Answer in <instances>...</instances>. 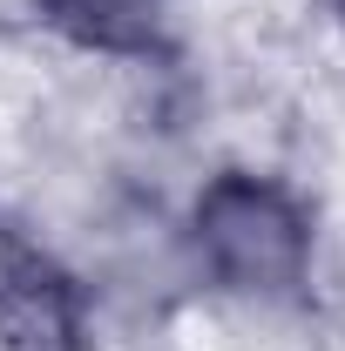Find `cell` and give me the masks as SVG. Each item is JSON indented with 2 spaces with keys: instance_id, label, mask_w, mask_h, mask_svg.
Listing matches in <instances>:
<instances>
[{
  "instance_id": "obj_1",
  "label": "cell",
  "mask_w": 345,
  "mask_h": 351,
  "mask_svg": "<svg viewBox=\"0 0 345 351\" xmlns=\"http://www.w3.org/2000/svg\"><path fill=\"white\" fill-rule=\"evenodd\" d=\"M82 0H0V14H68Z\"/></svg>"
}]
</instances>
